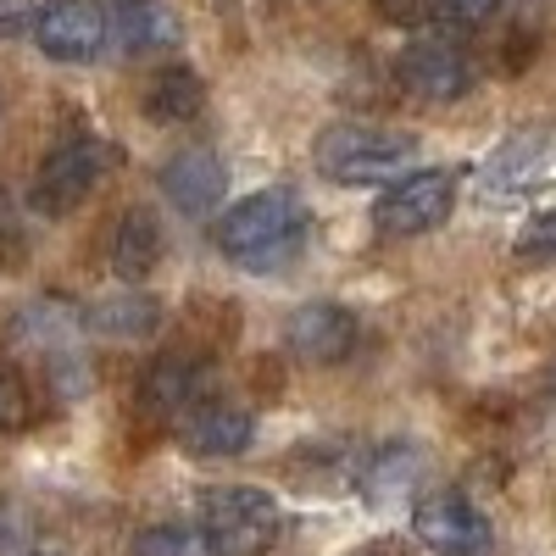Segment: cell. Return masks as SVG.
Segmentation results:
<instances>
[{
    "label": "cell",
    "instance_id": "obj_10",
    "mask_svg": "<svg viewBox=\"0 0 556 556\" xmlns=\"http://www.w3.org/2000/svg\"><path fill=\"white\" fill-rule=\"evenodd\" d=\"M285 340H290V351L301 362L329 367V362H345L356 351V317L345 306H334V301H306V306L290 312Z\"/></svg>",
    "mask_w": 556,
    "mask_h": 556
},
{
    "label": "cell",
    "instance_id": "obj_19",
    "mask_svg": "<svg viewBox=\"0 0 556 556\" xmlns=\"http://www.w3.org/2000/svg\"><path fill=\"white\" fill-rule=\"evenodd\" d=\"M534 167H540V134L513 139V146L490 162V195H518L523 184L534 178Z\"/></svg>",
    "mask_w": 556,
    "mask_h": 556
},
{
    "label": "cell",
    "instance_id": "obj_26",
    "mask_svg": "<svg viewBox=\"0 0 556 556\" xmlns=\"http://www.w3.org/2000/svg\"><path fill=\"white\" fill-rule=\"evenodd\" d=\"M362 556H401V551H395V540H374V545H367Z\"/></svg>",
    "mask_w": 556,
    "mask_h": 556
},
{
    "label": "cell",
    "instance_id": "obj_13",
    "mask_svg": "<svg viewBox=\"0 0 556 556\" xmlns=\"http://www.w3.org/2000/svg\"><path fill=\"white\" fill-rule=\"evenodd\" d=\"M424 479V451L406 445V440H390L379 451H367L362 473H356V490L367 506H395L412 495V484Z\"/></svg>",
    "mask_w": 556,
    "mask_h": 556
},
{
    "label": "cell",
    "instance_id": "obj_7",
    "mask_svg": "<svg viewBox=\"0 0 556 556\" xmlns=\"http://www.w3.org/2000/svg\"><path fill=\"white\" fill-rule=\"evenodd\" d=\"M395 73H401V84L412 89L417 101H462L473 89V78H479L473 56L462 51V45H451V39H417V45H406Z\"/></svg>",
    "mask_w": 556,
    "mask_h": 556
},
{
    "label": "cell",
    "instance_id": "obj_9",
    "mask_svg": "<svg viewBox=\"0 0 556 556\" xmlns=\"http://www.w3.org/2000/svg\"><path fill=\"white\" fill-rule=\"evenodd\" d=\"M412 534L434 556H490V523L473 501L462 495H434L412 513Z\"/></svg>",
    "mask_w": 556,
    "mask_h": 556
},
{
    "label": "cell",
    "instance_id": "obj_22",
    "mask_svg": "<svg viewBox=\"0 0 556 556\" xmlns=\"http://www.w3.org/2000/svg\"><path fill=\"white\" fill-rule=\"evenodd\" d=\"M501 12V0H434V17L456 23V28H479Z\"/></svg>",
    "mask_w": 556,
    "mask_h": 556
},
{
    "label": "cell",
    "instance_id": "obj_24",
    "mask_svg": "<svg viewBox=\"0 0 556 556\" xmlns=\"http://www.w3.org/2000/svg\"><path fill=\"white\" fill-rule=\"evenodd\" d=\"M34 17H39L34 0H0V39H12V34L34 28Z\"/></svg>",
    "mask_w": 556,
    "mask_h": 556
},
{
    "label": "cell",
    "instance_id": "obj_2",
    "mask_svg": "<svg viewBox=\"0 0 556 556\" xmlns=\"http://www.w3.org/2000/svg\"><path fill=\"white\" fill-rule=\"evenodd\" d=\"M417 156V139L395 134V128H374V123H334L317 134L312 162L323 178L334 184H401Z\"/></svg>",
    "mask_w": 556,
    "mask_h": 556
},
{
    "label": "cell",
    "instance_id": "obj_4",
    "mask_svg": "<svg viewBox=\"0 0 556 556\" xmlns=\"http://www.w3.org/2000/svg\"><path fill=\"white\" fill-rule=\"evenodd\" d=\"M456 206V173L445 167H417L406 173L401 184H390V190L374 201V223L379 235L390 240H412V235H429V228H440Z\"/></svg>",
    "mask_w": 556,
    "mask_h": 556
},
{
    "label": "cell",
    "instance_id": "obj_21",
    "mask_svg": "<svg viewBox=\"0 0 556 556\" xmlns=\"http://www.w3.org/2000/svg\"><path fill=\"white\" fill-rule=\"evenodd\" d=\"M34 424V395L12 362H0V434H17Z\"/></svg>",
    "mask_w": 556,
    "mask_h": 556
},
{
    "label": "cell",
    "instance_id": "obj_3",
    "mask_svg": "<svg viewBox=\"0 0 556 556\" xmlns=\"http://www.w3.org/2000/svg\"><path fill=\"white\" fill-rule=\"evenodd\" d=\"M285 513L256 484H217L201 495V534L212 556H267L278 545Z\"/></svg>",
    "mask_w": 556,
    "mask_h": 556
},
{
    "label": "cell",
    "instance_id": "obj_11",
    "mask_svg": "<svg viewBox=\"0 0 556 556\" xmlns=\"http://www.w3.org/2000/svg\"><path fill=\"white\" fill-rule=\"evenodd\" d=\"M256 434V417L245 406H228V401H201L190 417L178 424V445L201 456V462H217V456H240Z\"/></svg>",
    "mask_w": 556,
    "mask_h": 556
},
{
    "label": "cell",
    "instance_id": "obj_18",
    "mask_svg": "<svg viewBox=\"0 0 556 556\" xmlns=\"http://www.w3.org/2000/svg\"><path fill=\"white\" fill-rule=\"evenodd\" d=\"M78 329V312L62 306V301H34L28 312H17V340L23 345H39V351H51V345H67Z\"/></svg>",
    "mask_w": 556,
    "mask_h": 556
},
{
    "label": "cell",
    "instance_id": "obj_23",
    "mask_svg": "<svg viewBox=\"0 0 556 556\" xmlns=\"http://www.w3.org/2000/svg\"><path fill=\"white\" fill-rule=\"evenodd\" d=\"M518 251H523V256H556V212H540V217L523 228Z\"/></svg>",
    "mask_w": 556,
    "mask_h": 556
},
{
    "label": "cell",
    "instance_id": "obj_16",
    "mask_svg": "<svg viewBox=\"0 0 556 556\" xmlns=\"http://www.w3.org/2000/svg\"><path fill=\"white\" fill-rule=\"evenodd\" d=\"M84 323L96 334H112V340H146V334H156V323H162V301L139 295V290L106 295V301H96L84 312Z\"/></svg>",
    "mask_w": 556,
    "mask_h": 556
},
{
    "label": "cell",
    "instance_id": "obj_12",
    "mask_svg": "<svg viewBox=\"0 0 556 556\" xmlns=\"http://www.w3.org/2000/svg\"><path fill=\"white\" fill-rule=\"evenodd\" d=\"M223 190H228V173H223V162H217L206 146L178 151V156H167V167H162V195H167L184 217H206V212L223 201Z\"/></svg>",
    "mask_w": 556,
    "mask_h": 556
},
{
    "label": "cell",
    "instance_id": "obj_1",
    "mask_svg": "<svg viewBox=\"0 0 556 556\" xmlns=\"http://www.w3.org/2000/svg\"><path fill=\"white\" fill-rule=\"evenodd\" d=\"M217 245H223V256H235L251 273H278L306 245V201L290 190V184L256 190V195L235 201V212H223Z\"/></svg>",
    "mask_w": 556,
    "mask_h": 556
},
{
    "label": "cell",
    "instance_id": "obj_20",
    "mask_svg": "<svg viewBox=\"0 0 556 556\" xmlns=\"http://www.w3.org/2000/svg\"><path fill=\"white\" fill-rule=\"evenodd\" d=\"M128 556H212L206 534L195 529H178V523H156V529H139Z\"/></svg>",
    "mask_w": 556,
    "mask_h": 556
},
{
    "label": "cell",
    "instance_id": "obj_17",
    "mask_svg": "<svg viewBox=\"0 0 556 556\" xmlns=\"http://www.w3.org/2000/svg\"><path fill=\"white\" fill-rule=\"evenodd\" d=\"M201 106H206V84H201V73H190V67H162V73L146 84V112H151L156 123H190Z\"/></svg>",
    "mask_w": 556,
    "mask_h": 556
},
{
    "label": "cell",
    "instance_id": "obj_5",
    "mask_svg": "<svg viewBox=\"0 0 556 556\" xmlns=\"http://www.w3.org/2000/svg\"><path fill=\"white\" fill-rule=\"evenodd\" d=\"M106 162H112V151L101 146V139H67V146H56L34 173V206L45 217H67L73 206L89 201V190L101 184Z\"/></svg>",
    "mask_w": 556,
    "mask_h": 556
},
{
    "label": "cell",
    "instance_id": "obj_25",
    "mask_svg": "<svg viewBox=\"0 0 556 556\" xmlns=\"http://www.w3.org/2000/svg\"><path fill=\"white\" fill-rule=\"evenodd\" d=\"M374 7L390 23H424V17H434V0H374Z\"/></svg>",
    "mask_w": 556,
    "mask_h": 556
},
{
    "label": "cell",
    "instance_id": "obj_15",
    "mask_svg": "<svg viewBox=\"0 0 556 556\" xmlns=\"http://www.w3.org/2000/svg\"><path fill=\"white\" fill-rule=\"evenodd\" d=\"M156 262H162V223H156V212H146V206L123 212L117 228H112V273L117 278H151Z\"/></svg>",
    "mask_w": 556,
    "mask_h": 556
},
{
    "label": "cell",
    "instance_id": "obj_6",
    "mask_svg": "<svg viewBox=\"0 0 556 556\" xmlns=\"http://www.w3.org/2000/svg\"><path fill=\"white\" fill-rule=\"evenodd\" d=\"M34 39L51 62H96L112 39V17L96 0H45L34 17Z\"/></svg>",
    "mask_w": 556,
    "mask_h": 556
},
{
    "label": "cell",
    "instance_id": "obj_8",
    "mask_svg": "<svg viewBox=\"0 0 556 556\" xmlns=\"http://www.w3.org/2000/svg\"><path fill=\"white\" fill-rule=\"evenodd\" d=\"M201 401H212V362L190 356V351H173L156 356L139 379V406L151 417H190Z\"/></svg>",
    "mask_w": 556,
    "mask_h": 556
},
{
    "label": "cell",
    "instance_id": "obj_27",
    "mask_svg": "<svg viewBox=\"0 0 556 556\" xmlns=\"http://www.w3.org/2000/svg\"><path fill=\"white\" fill-rule=\"evenodd\" d=\"M551 390H556V367H551Z\"/></svg>",
    "mask_w": 556,
    "mask_h": 556
},
{
    "label": "cell",
    "instance_id": "obj_14",
    "mask_svg": "<svg viewBox=\"0 0 556 556\" xmlns=\"http://www.w3.org/2000/svg\"><path fill=\"white\" fill-rule=\"evenodd\" d=\"M112 39L128 56H156L178 45V17L167 0H117L112 7Z\"/></svg>",
    "mask_w": 556,
    "mask_h": 556
}]
</instances>
